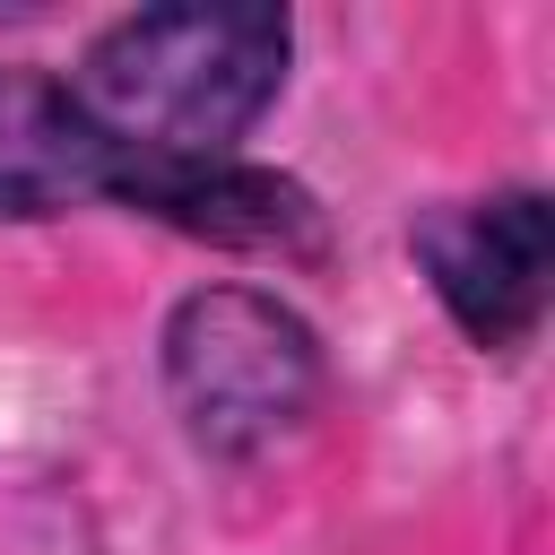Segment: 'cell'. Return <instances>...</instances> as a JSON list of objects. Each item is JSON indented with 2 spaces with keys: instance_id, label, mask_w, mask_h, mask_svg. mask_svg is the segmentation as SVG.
<instances>
[{
  "instance_id": "1",
  "label": "cell",
  "mask_w": 555,
  "mask_h": 555,
  "mask_svg": "<svg viewBox=\"0 0 555 555\" xmlns=\"http://www.w3.org/2000/svg\"><path fill=\"white\" fill-rule=\"evenodd\" d=\"M295 26L260 0H182L113 17L78 69H61L78 121L113 156V208H139L147 173L243 156L251 121L286 95Z\"/></svg>"
},
{
  "instance_id": "2",
  "label": "cell",
  "mask_w": 555,
  "mask_h": 555,
  "mask_svg": "<svg viewBox=\"0 0 555 555\" xmlns=\"http://www.w3.org/2000/svg\"><path fill=\"white\" fill-rule=\"evenodd\" d=\"M156 364H165V399H173L182 434L208 460H260V451L295 442L330 390L321 330L269 286L182 295L165 312Z\"/></svg>"
},
{
  "instance_id": "3",
  "label": "cell",
  "mask_w": 555,
  "mask_h": 555,
  "mask_svg": "<svg viewBox=\"0 0 555 555\" xmlns=\"http://www.w3.org/2000/svg\"><path fill=\"white\" fill-rule=\"evenodd\" d=\"M408 251L451 312V330L477 356H520L546 321V260H555V208L538 182H503L477 199H442L408 225Z\"/></svg>"
},
{
  "instance_id": "4",
  "label": "cell",
  "mask_w": 555,
  "mask_h": 555,
  "mask_svg": "<svg viewBox=\"0 0 555 555\" xmlns=\"http://www.w3.org/2000/svg\"><path fill=\"white\" fill-rule=\"evenodd\" d=\"M87 199H113V156L78 121L61 69L0 61V217H69Z\"/></svg>"
}]
</instances>
